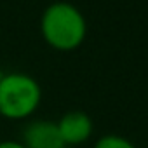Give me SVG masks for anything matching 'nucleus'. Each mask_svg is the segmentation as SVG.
Segmentation results:
<instances>
[{"label":"nucleus","instance_id":"obj_5","mask_svg":"<svg viewBox=\"0 0 148 148\" xmlns=\"http://www.w3.org/2000/svg\"><path fill=\"white\" fill-rule=\"evenodd\" d=\"M92 148H136V145L132 141H129L124 136L119 134H105L101 138H98V141L94 143Z\"/></svg>","mask_w":148,"mask_h":148},{"label":"nucleus","instance_id":"obj_7","mask_svg":"<svg viewBox=\"0 0 148 148\" xmlns=\"http://www.w3.org/2000/svg\"><path fill=\"white\" fill-rule=\"evenodd\" d=\"M0 77H2V70H0Z\"/></svg>","mask_w":148,"mask_h":148},{"label":"nucleus","instance_id":"obj_3","mask_svg":"<svg viewBox=\"0 0 148 148\" xmlns=\"http://www.w3.org/2000/svg\"><path fill=\"white\" fill-rule=\"evenodd\" d=\"M56 125H58V131H59V136H61L64 146H68V148H75V146L84 145L92 136V131H94L92 119L82 110L66 112L56 122Z\"/></svg>","mask_w":148,"mask_h":148},{"label":"nucleus","instance_id":"obj_6","mask_svg":"<svg viewBox=\"0 0 148 148\" xmlns=\"http://www.w3.org/2000/svg\"><path fill=\"white\" fill-rule=\"evenodd\" d=\"M0 148H25V146L16 139H2L0 141Z\"/></svg>","mask_w":148,"mask_h":148},{"label":"nucleus","instance_id":"obj_2","mask_svg":"<svg viewBox=\"0 0 148 148\" xmlns=\"http://www.w3.org/2000/svg\"><path fill=\"white\" fill-rule=\"evenodd\" d=\"M42 103V87L28 73L9 71L0 77V117L7 120L30 119Z\"/></svg>","mask_w":148,"mask_h":148},{"label":"nucleus","instance_id":"obj_4","mask_svg":"<svg viewBox=\"0 0 148 148\" xmlns=\"http://www.w3.org/2000/svg\"><path fill=\"white\" fill-rule=\"evenodd\" d=\"M19 143L25 148H64L56 122L45 119L30 120L23 127Z\"/></svg>","mask_w":148,"mask_h":148},{"label":"nucleus","instance_id":"obj_1","mask_svg":"<svg viewBox=\"0 0 148 148\" xmlns=\"http://www.w3.org/2000/svg\"><path fill=\"white\" fill-rule=\"evenodd\" d=\"M40 33L49 47L70 52L84 44L87 21L77 5L70 2H52L40 16Z\"/></svg>","mask_w":148,"mask_h":148},{"label":"nucleus","instance_id":"obj_8","mask_svg":"<svg viewBox=\"0 0 148 148\" xmlns=\"http://www.w3.org/2000/svg\"><path fill=\"white\" fill-rule=\"evenodd\" d=\"M64 148H68V146H64Z\"/></svg>","mask_w":148,"mask_h":148}]
</instances>
